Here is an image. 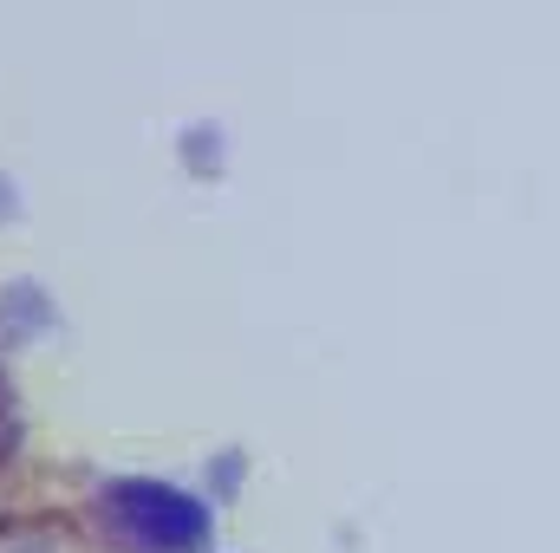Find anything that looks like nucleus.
<instances>
[{"label":"nucleus","mask_w":560,"mask_h":553,"mask_svg":"<svg viewBox=\"0 0 560 553\" xmlns=\"http://www.w3.org/2000/svg\"><path fill=\"white\" fill-rule=\"evenodd\" d=\"M105 515L138 553H196L209 541V508L163 482H118L105 489Z\"/></svg>","instance_id":"nucleus-1"}]
</instances>
